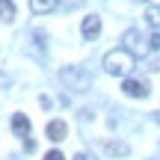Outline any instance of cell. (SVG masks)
Masks as SVG:
<instances>
[{"label":"cell","mask_w":160,"mask_h":160,"mask_svg":"<svg viewBox=\"0 0 160 160\" xmlns=\"http://www.w3.org/2000/svg\"><path fill=\"white\" fill-rule=\"evenodd\" d=\"M133 65H137V57H133L128 48H113V51L104 57V71L107 74H113V77H125L133 71Z\"/></svg>","instance_id":"6da1fadb"},{"label":"cell","mask_w":160,"mask_h":160,"mask_svg":"<svg viewBox=\"0 0 160 160\" xmlns=\"http://www.w3.org/2000/svg\"><path fill=\"white\" fill-rule=\"evenodd\" d=\"M122 42H125V48L133 57H148V53L160 51V36L157 33L145 36V33H139V30H128V33L122 36Z\"/></svg>","instance_id":"7a4b0ae2"},{"label":"cell","mask_w":160,"mask_h":160,"mask_svg":"<svg viewBox=\"0 0 160 160\" xmlns=\"http://www.w3.org/2000/svg\"><path fill=\"white\" fill-rule=\"evenodd\" d=\"M59 80L71 92H89L92 89V74L83 65H65V68H59Z\"/></svg>","instance_id":"3957f363"},{"label":"cell","mask_w":160,"mask_h":160,"mask_svg":"<svg viewBox=\"0 0 160 160\" xmlns=\"http://www.w3.org/2000/svg\"><path fill=\"white\" fill-rule=\"evenodd\" d=\"M122 92L131 95V98H148L151 86H148V80H145V77H128L125 83H122Z\"/></svg>","instance_id":"277c9868"},{"label":"cell","mask_w":160,"mask_h":160,"mask_svg":"<svg viewBox=\"0 0 160 160\" xmlns=\"http://www.w3.org/2000/svg\"><path fill=\"white\" fill-rule=\"evenodd\" d=\"M45 137H48V139H53V142H62V139L68 137V125H65L62 119H53V122H48V128H45Z\"/></svg>","instance_id":"5b68a950"},{"label":"cell","mask_w":160,"mask_h":160,"mask_svg":"<svg viewBox=\"0 0 160 160\" xmlns=\"http://www.w3.org/2000/svg\"><path fill=\"white\" fill-rule=\"evenodd\" d=\"M80 33H83V39H95V36L101 33V18H98V15L83 18V24H80Z\"/></svg>","instance_id":"8992f818"},{"label":"cell","mask_w":160,"mask_h":160,"mask_svg":"<svg viewBox=\"0 0 160 160\" xmlns=\"http://www.w3.org/2000/svg\"><path fill=\"white\" fill-rule=\"evenodd\" d=\"M104 148H107L113 157H128V154H131V145L122 142V139H107V142H104Z\"/></svg>","instance_id":"52a82bcc"},{"label":"cell","mask_w":160,"mask_h":160,"mask_svg":"<svg viewBox=\"0 0 160 160\" xmlns=\"http://www.w3.org/2000/svg\"><path fill=\"white\" fill-rule=\"evenodd\" d=\"M12 131H15L18 137H27V133H30V119L24 113H15V116H12Z\"/></svg>","instance_id":"ba28073f"},{"label":"cell","mask_w":160,"mask_h":160,"mask_svg":"<svg viewBox=\"0 0 160 160\" xmlns=\"http://www.w3.org/2000/svg\"><path fill=\"white\" fill-rule=\"evenodd\" d=\"M30 9H33L36 15H48V12L57 9V0H30Z\"/></svg>","instance_id":"9c48e42d"},{"label":"cell","mask_w":160,"mask_h":160,"mask_svg":"<svg viewBox=\"0 0 160 160\" xmlns=\"http://www.w3.org/2000/svg\"><path fill=\"white\" fill-rule=\"evenodd\" d=\"M0 21H15V3L12 0H0Z\"/></svg>","instance_id":"30bf717a"},{"label":"cell","mask_w":160,"mask_h":160,"mask_svg":"<svg viewBox=\"0 0 160 160\" xmlns=\"http://www.w3.org/2000/svg\"><path fill=\"white\" fill-rule=\"evenodd\" d=\"M145 21L154 30H160V6H148V9H145Z\"/></svg>","instance_id":"8fae6325"},{"label":"cell","mask_w":160,"mask_h":160,"mask_svg":"<svg viewBox=\"0 0 160 160\" xmlns=\"http://www.w3.org/2000/svg\"><path fill=\"white\" fill-rule=\"evenodd\" d=\"M45 160H65V157H62V151L53 148V151H48V154H45Z\"/></svg>","instance_id":"7c38bea8"},{"label":"cell","mask_w":160,"mask_h":160,"mask_svg":"<svg viewBox=\"0 0 160 160\" xmlns=\"http://www.w3.org/2000/svg\"><path fill=\"white\" fill-rule=\"evenodd\" d=\"M39 104H42V107H45V110H51V107H53V101H51V98H48V95H42V98H39Z\"/></svg>","instance_id":"4fadbf2b"},{"label":"cell","mask_w":160,"mask_h":160,"mask_svg":"<svg viewBox=\"0 0 160 160\" xmlns=\"http://www.w3.org/2000/svg\"><path fill=\"white\" fill-rule=\"evenodd\" d=\"M74 160H92L89 154H83V151H77V154H74Z\"/></svg>","instance_id":"5bb4252c"},{"label":"cell","mask_w":160,"mask_h":160,"mask_svg":"<svg viewBox=\"0 0 160 160\" xmlns=\"http://www.w3.org/2000/svg\"><path fill=\"white\" fill-rule=\"evenodd\" d=\"M65 3H68V6H80L83 0H65Z\"/></svg>","instance_id":"9a60e30c"},{"label":"cell","mask_w":160,"mask_h":160,"mask_svg":"<svg viewBox=\"0 0 160 160\" xmlns=\"http://www.w3.org/2000/svg\"><path fill=\"white\" fill-rule=\"evenodd\" d=\"M6 83H9V77H6V74H0V86H6Z\"/></svg>","instance_id":"2e32d148"},{"label":"cell","mask_w":160,"mask_h":160,"mask_svg":"<svg viewBox=\"0 0 160 160\" xmlns=\"http://www.w3.org/2000/svg\"><path fill=\"white\" fill-rule=\"evenodd\" d=\"M154 119H157V125H160V113H154Z\"/></svg>","instance_id":"e0dca14e"}]
</instances>
